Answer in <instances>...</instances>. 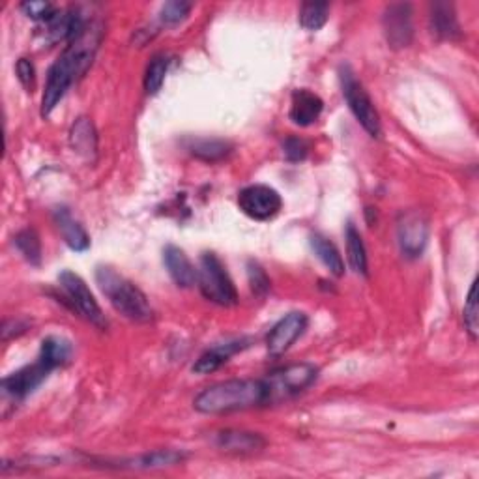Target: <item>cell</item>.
Listing matches in <instances>:
<instances>
[{
  "label": "cell",
  "instance_id": "52a82bcc",
  "mask_svg": "<svg viewBox=\"0 0 479 479\" xmlns=\"http://www.w3.org/2000/svg\"><path fill=\"white\" fill-rule=\"evenodd\" d=\"M58 283H60V289L64 291V294H66L70 306L73 308V311H77L85 318V321H88L95 328L107 330L109 324H107V318L100 308V303L95 301L94 294L88 289V285L85 283V279L81 276L73 274V271H70V270H64L58 274Z\"/></svg>",
  "mask_w": 479,
  "mask_h": 479
},
{
  "label": "cell",
  "instance_id": "e0dca14e",
  "mask_svg": "<svg viewBox=\"0 0 479 479\" xmlns=\"http://www.w3.org/2000/svg\"><path fill=\"white\" fill-rule=\"evenodd\" d=\"M163 262L172 281L182 289H189L197 283V268L189 261L184 249L177 246H167L163 249Z\"/></svg>",
  "mask_w": 479,
  "mask_h": 479
},
{
  "label": "cell",
  "instance_id": "7a4b0ae2",
  "mask_svg": "<svg viewBox=\"0 0 479 479\" xmlns=\"http://www.w3.org/2000/svg\"><path fill=\"white\" fill-rule=\"evenodd\" d=\"M201 414H229L268 407L264 378H232L204 388L194 401Z\"/></svg>",
  "mask_w": 479,
  "mask_h": 479
},
{
  "label": "cell",
  "instance_id": "2e32d148",
  "mask_svg": "<svg viewBox=\"0 0 479 479\" xmlns=\"http://www.w3.org/2000/svg\"><path fill=\"white\" fill-rule=\"evenodd\" d=\"M216 444L229 453H255L264 450L266 440L259 433L242 429H225L216 435Z\"/></svg>",
  "mask_w": 479,
  "mask_h": 479
},
{
  "label": "cell",
  "instance_id": "ba28073f",
  "mask_svg": "<svg viewBox=\"0 0 479 479\" xmlns=\"http://www.w3.org/2000/svg\"><path fill=\"white\" fill-rule=\"evenodd\" d=\"M238 206L247 217L255 221H268L279 214L283 201L274 187L253 184L240 191Z\"/></svg>",
  "mask_w": 479,
  "mask_h": 479
},
{
  "label": "cell",
  "instance_id": "4fadbf2b",
  "mask_svg": "<svg viewBox=\"0 0 479 479\" xmlns=\"http://www.w3.org/2000/svg\"><path fill=\"white\" fill-rule=\"evenodd\" d=\"M253 339L242 338V339H232L227 343H219L212 348L206 350L199 356V360L194 363V373L197 375H210L217 369H221L234 354L242 353L247 346H251Z\"/></svg>",
  "mask_w": 479,
  "mask_h": 479
},
{
  "label": "cell",
  "instance_id": "ac0fdd59",
  "mask_svg": "<svg viewBox=\"0 0 479 479\" xmlns=\"http://www.w3.org/2000/svg\"><path fill=\"white\" fill-rule=\"evenodd\" d=\"M430 30L438 40H457L460 36V27L457 21L455 6L450 3L430 4L429 11Z\"/></svg>",
  "mask_w": 479,
  "mask_h": 479
},
{
  "label": "cell",
  "instance_id": "4316f807",
  "mask_svg": "<svg viewBox=\"0 0 479 479\" xmlns=\"http://www.w3.org/2000/svg\"><path fill=\"white\" fill-rule=\"evenodd\" d=\"M167 70H169V58L165 55H154L148 64V68H147V73H145L147 94L154 95L162 90V87L165 83Z\"/></svg>",
  "mask_w": 479,
  "mask_h": 479
},
{
  "label": "cell",
  "instance_id": "836d02e7",
  "mask_svg": "<svg viewBox=\"0 0 479 479\" xmlns=\"http://www.w3.org/2000/svg\"><path fill=\"white\" fill-rule=\"evenodd\" d=\"M27 328H28V323H23V321H4L3 339L8 341L10 338H13V335H21L27 331Z\"/></svg>",
  "mask_w": 479,
  "mask_h": 479
},
{
  "label": "cell",
  "instance_id": "6da1fadb",
  "mask_svg": "<svg viewBox=\"0 0 479 479\" xmlns=\"http://www.w3.org/2000/svg\"><path fill=\"white\" fill-rule=\"evenodd\" d=\"M102 34L103 30L98 23H87L81 34L75 36L55 60L49 73H47L42 98V117H49L77 79L87 73L102 43Z\"/></svg>",
  "mask_w": 479,
  "mask_h": 479
},
{
  "label": "cell",
  "instance_id": "5bb4252c",
  "mask_svg": "<svg viewBox=\"0 0 479 479\" xmlns=\"http://www.w3.org/2000/svg\"><path fill=\"white\" fill-rule=\"evenodd\" d=\"M323 109L324 102L321 100V95H316L308 88H298L293 92L289 118L300 127H308L318 120Z\"/></svg>",
  "mask_w": 479,
  "mask_h": 479
},
{
  "label": "cell",
  "instance_id": "ffe728a7",
  "mask_svg": "<svg viewBox=\"0 0 479 479\" xmlns=\"http://www.w3.org/2000/svg\"><path fill=\"white\" fill-rule=\"evenodd\" d=\"M187 150L204 163H217L232 154V145L223 139H191Z\"/></svg>",
  "mask_w": 479,
  "mask_h": 479
},
{
  "label": "cell",
  "instance_id": "44dd1931",
  "mask_svg": "<svg viewBox=\"0 0 479 479\" xmlns=\"http://www.w3.org/2000/svg\"><path fill=\"white\" fill-rule=\"evenodd\" d=\"M309 244H311V249L315 251V255L318 257V261H321L335 278H343L345 276L343 257H341L339 249L335 247L333 242H330L326 236L315 232L309 238Z\"/></svg>",
  "mask_w": 479,
  "mask_h": 479
},
{
  "label": "cell",
  "instance_id": "83f0119b",
  "mask_svg": "<svg viewBox=\"0 0 479 479\" xmlns=\"http://www.w3.org/2000/svg\"><path fill=\"white\" fill-rule=\"evenodd\" d=\"M462 321L472 341H477L479 335V309H477V281L470 285V291L465 301V309H462Z\"/></svg>",
  "mask_w": 479,
  "mask_h": 479
},
{
  "label": "cell",
  "instance_id": "9c48e42d",
  "mask_svg": "<svg viewBox=\"0 0 479 479\" xmlns=\"http://www.w3.org/2000/svg\"><path fill=\"white\" fill-rule=\"evenodd\" d=\"M397 242L408 259L422 257L429 242V221L418 210H408L399 216Z\"/></svg>",
  "mask_w": 479,
  "mask_h": 479
},
{
  "label": "cell",
  "instance_id": "d4e9b609",
  "mask_svg": "<svg viewBox=\"0 0 479 479\" xmlns=\"http://www.w3.org/2000/svg\"><path fill=\"white\" fill-rule=\"evenodd\" d=\"M15 247L23 255V259L30 262L32 266H40L42 264V242L40 236L34 229H23L13 238Z\"/></svg>",
  "mask_w": 479,
  "mask_h": 479
},
{
  "label": "cell",
  "instance_id": "7c38bea8",
  "mask_svg": "<svg viewBox=\"0 0 479 479\" xmlns=\"http://www.w3.org/2000/svg\"><path fill=\"white\" fill-rule=\"evenodd\" d=\"M382 27H384L386 40L393 49L408 47L414 38L412 6L407 3H395L386 6L384 15H382Z\"/></svg>",
  "mask_w": 479,
  "mask_h": 479
},
{
  "label": "cell",
  "instance_id": "3957f363",
  "mask_svg": "<svg viewBox=\"0 0 479 479\" xmlns=\"http://www.w3.org/2000/svg\"><path fill=\"white\" fill-rule=\"evenodd\" d=\"M95 283L110 301V306L125 318L139 324H147L154 318V309L147 294L113 268L100 266L95 270Z\"/></svg>",
  "mask_w": 479,
  "mask_h": 479
},
{
  "label": "cell",
  "instance_id": "7402d4cb",
  "mask_svg": "<svg viewBox=\"0 0 479 479\" xmlns=\"http://www.w3.org/2000/svg\"><path fill=\"white\" fill-rule=\"evenodd\" d=\"M72 354H73V346L68 339L58 338V335H49V338H45L42 341L38 358H42L55 371L58 369V367L66 365L72 360Z\"/></svg>",
  "mask_w": 479,
  "mask_h": 479
},
{
  "label": "cell",
  "instance_id": "4dcf8cb0",
  "mask_svg": "<svg viewBox=\"0 0 479 479\" xmlns=\"http://www.w3.org/2000/svg\"><path fill=\"white\" fill-rule=\"evenodd\" d=\"M247 278H249V286L251 291L257 296H266L270 293V278L266 276V271L257 264V262H249L247 264Z\"/></svg>",
  "mask_w": 479,
  "mask_h": 479
},
{
  "label": "cell",
  "instance_id": "5b68a950",
  "mask_svg": "<svg viewBox=\"0 0 479 479\" xmlns=\"http://www.w3.org/2000/svg\"><path fill=\"white\" fill-rule=\"evenodd\" d=\"M197 283L202 296L221 308H234L238 303L236 286L227 268L217 259L216 253L206 251L201 255L197 268Z\"/></svg>",
  "mask_w": 479,
  "mask_h": 479
},
{
  "label": "cell",
  "instance_id": "f1b7e54d",
  "mask_svg": "<svg viewBox=\"0 0 479 479\" xmlns=\"http://www.w3.org/2000/svg\"><path fill=\"white\" fill-rule=\"evenodd\" d=\"M191 8L194 6H191L189 3H184V0H171V3L162 6V11H159V19H162L163 25H169V27L179 25L187 18Z\"/></svg>",
  "mask_w": 479,
  "mask_h": 479
},
{
  "label": "cell",
  "instance_id": "1f68e13d",
  "mask_svg": "<svg viewBox=\"0 0 479 479\" xmlns=\"http://www.w3.org/2000/svg\"><path fill=\"white\" fill-rule=\"evenodd\" d=\"M283 152H285V157L293 163L303 162L309 154V142L301 137H289L283 142Z\"/></svg>",
  "mask_w": 479,
  "mask_h": 479
},
{
  "label": "cell",
  "instance_id": "603a6c76",
  "mask_svg": "<svg viewBox=\"0 0 479 479\" xmlns=\"http://www.w3.org/2000/svg\"><path fill=\"white\" fill-rule=\"evenodd\" d=\"M345 238H346V257H348L350 268H353L360 276H367L369 274V266H367L365 244H363L360 231L353 225V223H348Z\"/></svg>",
  "mask_w": 479,
  "mask_h": 479
},
{
  "label": "cell",
  "instance_id": "d6986e66",
  "mask_svg": "<svg viewBox=\"0 0 479 479\" xmlns=\"http://www.w3.org/2000/svg\"><path fill=\"white\" fill-rule=\"evenodd\" d=\"M70 145L85 159L95 157V152H98V133H95V127L90 118L81 117L75 120L70 132Z\"/></svg>",
  "mask_w": 479,
  "mask_h": 479
},
{
  "label": "cell",
  "instance_id": "cb8c5ba5",
  "mask_svg": "<svg viewBox=\"0 0 479 479\" xmlns=\"http://www.w3.org/2000/svg\"><path fill=\"white\" fill-rule=\"evenodd\" d=\"M186 459L184 452L179 450H156L150 453L141 455L133 460H130V467L135 468H165L172 465H180V462Z\"/></svg>",
  "mask_w": 479,
  "mask_h": 479
},
{
  "label": "cell",
  "instance_id": "30bf717a",
  "mask_svg": "<svg viewBox=\"0 0 479 479\" xmlns=\"http://www.w3.org/2000/svg\"><path fill=\"white\" fill-rule=\"evenodd\" d=\"M51 373V367L38 358L32 365H27L23 369L8 375L3 380V393L11 397L13 401H23V399L34 393Z\"/></svg>",
  "mask_w": 479,
  "mask_h": 479
},
{
  "label": "cell",
  "instance_id": "8fae6325",
  "mask_svg": "<svg viewBox=\"0 0 479 479\" xmlns=\"http://www.w3.org/2000/svg\"><path fill=\"white\" fill-rule=\"evenodd\" d=\"M309 318L301 311H291L285 315L281 321L270 330L266 338V348L271 356H283L289 350L298 338H301L303 331L308 330Z\"/></svg>",
  "mask_w": 479,
  "mask_h": 479
},
{
  "label": "cell",
  "instance_id": "277c9868",
  "mask_svg": "<svg viewBox=\"0 0 479 479\" xmlns=\"http://www.w3.org/2000/svg\"><path fill=\"white\" fill-rule=\"evenodd\" d=\"M318 376V367L313 363H293L271 371L264 376L268 407L291 401L306 392Z\"/></svg>",
  "mask_w": 479,
  "mask_h": 479
},
{
  "label": "cell",
  "instance_id": "f546056e",
  "mask_svg": "<svg viewBox=\"0 0 479 479\" xmlns=\"http://www.w3.org/2000/svg\"><path fill=\"white\" fill-rule=\"evenodd\" d=\"M21 10L27 13V18L34 21H43V23H49L58 13L55 4L43 3V0H30V3H23Z\"/></svg>",
  "mask_w": 479,
  "mask_h": 479
},
{
  "label": "cell",
  "instance_id": "d6a6232c",
  "mask_svg": "<svg viewBox=\"0 0 479 479\" xmlns=\"http://www.w3.org/2000/svg\"><path fill=\"white\" fill-rule=\"evenodd\" d=\"M15 72H18V79L25 88L30 90L32 87H34L36 70H34V64H32L28 58H19L18 66H15Z\"/></svg>",
  "mask_w": 479,
  "mask_h": 479
},
{
  "label": "cell",
  "instance_id": "8992f818",
  "mask_svg": "<svg viewBox=\"0 0 479 479\" xmlns=\"http://www.w3.org/2000/svg\"><path fill=\"white\" fill-rule=\"evenodd\" d=\"M339 81H341L343 95L348 103V109L353 110V115L361 124L363 130L371 137H380L382 124H380L378 110L375 109L371 95L367 94L363 85L356 79L354 72L350 70V66H346V64H343V66L339 68Z\"/></svg>",
  "mask_w": 479,
  "mask_h": 479
},
{
  "label": "cell",
  "instance_id": "484cf974",
  "mask_svg": "<svg viewBox=\"0 0 479 479\" xmlns=\"http://www.w3.org/2000/svg\"><path fill=\"white\" fill-rule=\"evenodd\" d=\"M328 15H330V4H326V3H306L300 8V25L306 30L316 32V30H321L326 25Z\"/></svg>",
  "mask_w": 479,
  "mask_h": 479
},
{
  "label": "cell",
  "instance_id": "9a60e30c",
  "mask_svg": "<svg viewBox=\"0 0 479 479\" xmlns=\"http://www.w3.org/2000/svg\"><path fill=\"white\" fill-rule=\"evenodd\" d=\"M53 221L58 229V232L62 234L64 242L66 246L77 253H83L90 247V236L85 231V227L79 223L77 219H73L72 212L66 209V206H58V209L53 210Z\"/></svg>",
  "mask_w": 479,
  "mask_h": 479
}]
</instances>
